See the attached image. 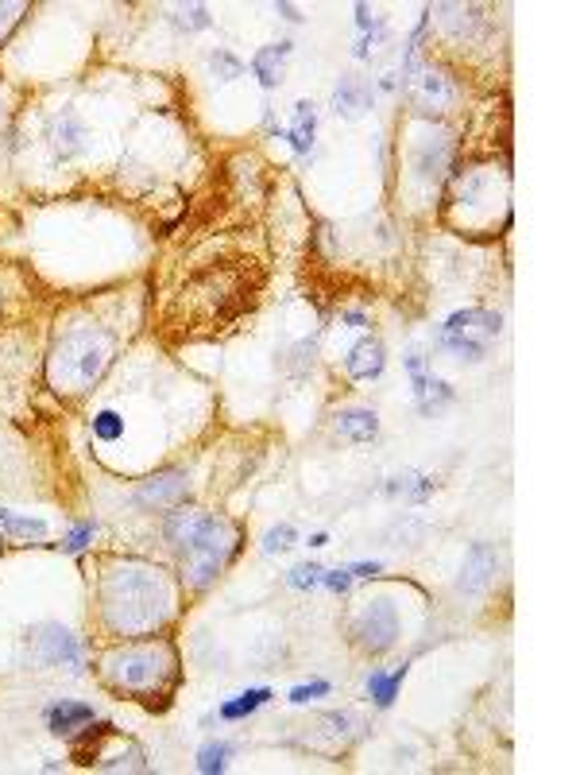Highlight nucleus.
Here are the masks:
<instances>
[{"label": "nucleus", "instance_id": "1", "mask_svg": "<svg viewBox=\"0 0 580 775\" xmlns=\"http://www.w3.org/2000/svg\"><path fill=\"white\" fill-rule=\"evenodd\" d=\"M101 616L116 636H151L175 613V586L159 566L140 559H116L101 566L97 582Z\"/></svg>", "mask_w": 580, "mask_h": 775}, {"label": "nucleus", "instance_id": "26", "mask_svg": "<svg viewBox=\"0 0 580 775\" xmlns=\"http://www.w3.org/2000/svg\"><path fill=\"white\" fill-rule=\"evenodd\" d=\"M178 27H190V32H202V27H210V12L202 9V4H190V9H178Z\"/></svg>", "mask_w": 580, "mask_h": 775}, {"label": "nucleus", "instance_id": "20", "mask_svg": "<svg viewBox=\"0 0 580 775\" xmlns=\"http://www.w3.org/2000/svg\"><path fill=\"white\" fill-rule=\"evenodd\" d=\"M314 125H317L314 105H310V101H302V105L294 109V128H290V143H294L302 155H306L310 143H314Z\"/></svg>", "mask_w": 580, "mask_h": 775}, {"label": "nucleus", "instance_id": "5", "mask_svg": "<svg viewBox=\"0 0 580 775\" xmlns=\"http://www.w3.org/2000/svg\"><path fill=\"white\" fill-rule=\"evenodd\" d=\"M113 365V338L105 330H71L54 341L47 357V384L59 396H81L89 392L105 368Z\"/></svg>", "mask_w": 580, "mask_h": 775}, {"label": "nucleus", "instance_id": "4", "mask_svg": "<svg viewBox=\"0 0 580 775\" xmlns=\"http://www.w3.org/2000/svg\"><path fill=\"white\" fill-rule=\"evenodd\" d=\"M101 675L116 695L140 698V702H155L175 690L178 678V655L167 640L155 643H124V648L109 651L101 660Z\"/></svg>", "mask_w": 580, "mask_h": 775}, {"label": "nucleus", "instance_id": "24", "mask_svg": "<svg viewBox=\"0 0 580 775\" xmlns=\"http://www.w3.org/2000/svg\"><path fill=\"white\" fill-rule=\"evenodd\" d=\"M399 683H403V671H395V675H391V678H383V675H371L368 690H371V698H376L379 705H387V702H391V698H395Z\"/></svg>", "mask_w": 580, "mask_h": 775}, {"label": "nucleus", "instance_id": "34", "mask_svg": "<svg viewBox=\"0 0 580 775\" xmlns=\"http://www.w3.org/2000/svg\"><path fill=\"white\" fill-rule=\"evenodd\" d=\"M329 589H349V574H344V571H337V574H329Z\"/></svg>", "mask_w": 580, "mask_h": 775}, {"label": "nucleus", "instance_id": "27", "mask_svg": "<svg viewBox=\"0 0 580 775\" xmlns=\"http://www.w3.org/2000/svg\"><path fill=\"white\" fill-rule=\"evenodd\" d=\"M225 757H229V745H205L202 757H198V767H202V772H220Z\"/></svg>", "mask_w": 580, "mask_h": 775}, {"label": "nucleus", "instance_id": "8", "mask_svg": "<svg viewBox=\"0 0 580 775\" xmlns=\"http://www.w3.org/2000/svg\"><path fill=\"white\" fill-rule=\"evenodd\" d=\"M27 643H31V655H36L43 667H71V671L81 667L78 640H74V633H66L62 624H39Z\"/></svg>", "mask_w": 580, "mask_h": 775}, {"label": "nucleus", "instance_id": "6", "mask_svg": "<svg viewBox=\"0 0 580 775\" xmlns=\"http://www.w3.org/2000/svg\"><path fill=\"white\" fill-rule=\"evenodd\" d=\"M495 338H500V314L480 311V307L449 314L445 326H441V346L449 353H457L461 361H480Z\"/></svg>", "mask_w": 580, "mask_h": 775}, {"label": "nucleus", "instance_id": "3", "mask_svg": "<svg viewBox=\"0 0 580 775\" xmlns=\"http://www.w3.org/2000/svg\"><path fill=\"white\" fill-rule=\"evenodd\" d=\"M255 291H260L255 264L252 260H237V264H210L205 272H198L182 287L178 303L202 326H229L255 303Z\"/></svg>", "mask_w": 580, "mask_h": 775}, {"label": "nucleus", "instance_id": "33", "mask_svg": "<svg viewBox=\"0 0 580 775\" xmlns=\"http://www.w3.org/2000/svg\"><path fill=\"white\" fill-rule=\"evenodd\" d=\"M89 535H93V527H78V532L71 535V543H66V547H71V551H78V547H86Z\"/></svg>", "mask_w": 580, "mask_h": 775}, {"label": "nucleus", "instance_id": "31", "mask_svg": "<svg viewBox=\"0 0 580 775\" xmlns=\"http://www.w3.org/2000/svg\"><path fill=\"white\" fill-rule=\"evenodd\" d=\"M317 578H321V566H314V562H306V566H294V571H290V586H314Z\"/></svg>", "mask_w": 580, "mask_h": 775}, {"label": "nucleus", "instance_id": "2", "mask_svg": "<svg viewBox=\"0 0 580 775\" xmlns=\"http://www.w3.org/2000/svg\"><path fill=\"white\" fill-rule=\"evenodd\" d=\"M167 543L182 559V578L190 589H205L217 578L240 547V532L232 520L205 516L198 509L171 512L167 520Z\"/></svg>", "mask_w": 580, "mask_h": 775}, {"label": "nucleus", "instance_id": "32", "mask_svg": "<svg viewBox=\"0 0 580 775\" xmlns=\"http://www.w3.org/2000/svg\"><path fill=\"white\" fill-rule=\"evenodd\" d=\"M326 690H329L326 683H310V687H299L290 698H294V702H310L314 695H326Z\"/></svg>", "mask_w": 580, "mask_h": 775}, {"label": "nucleus", "instance_id": "23", "mask_svg": "<svg viewBox=\"0 0 580 775\" xmlns=\"http://www.w3.org/2000/svg\"><path fill=\"white\" fill-rule=\"evenodd\" d=\"M433 489L430 477H418V473H406V477H395L387 485V492H406V497H426Z\"/></svg>", "mask_w": 580, "mask_h": 775}, {"label": "nucleus", "instance_id": "21", "mask_svg": "<svg viewBox=\"0 0 580 775\" xmlns=\"http://www.w3.org/2000/svg\"><path fill=\"white\" fill-rule=\"evenodd\" d=\"M0 532H9L12 539H43L47 524L43 520H27V516H16V512L0 509Z\"/></svg>", "mask_w": 580, "mask_h": 775}, {"label": "nucleus", "instance_id": "9", "mask_svg": "<svg viewBox=\"0 0 580 775\" xmlns=\"http://www.w3.org/2000/svg\"><path fill=\"white\" fill-rule=\"evenodd\" d=\"M449 136L441 133V128H426L418 140H414L411 148V163H414V175L426 178V183H433V178H441V171L449 167Z\"/></svg>", "mask_w": 580, "mask_h": 775}, {"label": "nucleus", "instance_id": "17", "mask_svg": "<svg viewBox=\"0 0 580 775\" xmlns=\"http://www.w3.org/2000/svg\"><path fill=\"white\" fill-rule=\"evenodd\" d=\"M333 101H337V113H344V116H361L364 109L371 105V89L364 86L361 78H341V86H337Z\"/></svg>", "mask_w": 580, "mask_h": 775}, {"label": "nucleus", "instance_id": "19", "mask_svg": "<svg viewBox=\"0 0 580 775\" xmlns=\"http://www.w3.org/2000/svg\"><path fill=\"white\" fill-rule=\"evenodd\" d=\"M47 722H51V729L62 737V733H74L78 725L93 722V710H89V705H81V702H62V705H54V710L47 713Z\"/></svg>", "mask_w": 580, "mask_h": 775}, {"label": "nucleus", "instance_id": "29", "mask_svg": "<svg viewBox=\"0 0 580 775\" xmlns=\"http://www.w3.org/2000/svg\"><path fill=\"white\" fill-rule=\"evenodd\" d=\"M27 12V4H0V39L9 36L12 27H16V20Z\"/></svg>", "mask_w": 580, "mask_h": 775}, {"label": "nucleus", "instance_id": "7", "mask_svg": "<svg viewBox=\"0 0 580 775\" xmlns=\"http://www.w3.org/2000/svg\"><path fill=\"white\" fill-rule=\"evenodd\" d=\"M352 636H356V643H361L364 651H371V655L387 651L399 636L395 605H391V601H371V605L356 616V624H352Z\"/></svg>", "mask_w": 580, "mask_h": 775}, {"label": "nucleus", "instance_id": "12", "mask_svg": "<svg viewBox=\"0 0 580 775\" xmlns=\"http://www.w3.org/2000/svg\"><path fill=\"white\" fill-rule=\"evenodd\" d=\"M495 566H500L495 547L476 543L472 551L465 554V566H461V589H465V593H480V589H488V582L495 578Z\"/></svg>", "mask_w": 580, "mask_h": 775}, {"label": "nucleus", "instance_id": "25", "mask_svg": "<svg viewBox=\"0 0 580 775\" xmlns=\"http://www.w3.org/2000/svg\"><path fill=\"white\" fill-rule=\"evenodd\" d=\"M290 543H294V527H290V524H279V527H272V532H267L264 551H267V554H279V551H287Z\"/></svg>", "mask_w": 580, "mask_h": 775}, {"label": "nucleus", "instance_id": "18", "mask_svg": "<svg viewBox=\"0 0 580 775\" xmlns=\"http://www.w3.org/2000/svg\"><path fill=\"white\" fill-rule=\"evenodd\" d=\"M54 148L59 155H78L86 148V125H81L74 113H62L59 125H54Z\"/></svg>", "mask_w": 580, "mask_h": 775}, {"label": "nucleus", "instance_id": "30", "mask_svg": "<svg viewBox=\"0 0 580 775\" xmlns=\"http://www.w3.org/2000/svg\"><path fill=\"white\" fill-rule=\"evenodd\" d=\"M213 71H220V74H225V82H229V78H240V71H244V66H240L232 54L217 51V54H213Z\"/></svg>", "mask_w": 580, "mask_h": 775}, {"label": "nucleus", "instance_id": "22", "mask_svg": "<svg viewBox=\"0 0 580 775\" xmlns=\"http://www.w3.org/2000/svg\"><path fill=\"white\" fill-rule=\"evenodd\" d=\"M267 698H272L267 690H248V695H240V702L220 705V717H244V713H252L255 705H264Z\"/></svg>", "mask_w": 580, "mask_h": 775}, {"label": "nucleus", "instance_id": "13", "mask_svg": "<svg viewBox=\"0 0 580 775\" xmlns=\"http://www.w3.org/2000/svg\"><path fill=\"white\" fill-rule=\"evenodd\" d=\"M406 368H411V380H414V396H418V408L423 411H433L441 408V403L453 400V392H449V384L438 380L433 373H426L423 357H406Z\"/></svg>", "mask_w": 580, "mask_h": 775}, {"label": "nucleus", "instance_id": "16", "mask_svg": "<svg viewBox=\"0 0 580 775\" xmlns=\"http://www.w3.org/2000/svg\"><path fill=\"white\" fill-rule=\"evenodd\" d=\"M287 59H290V43H272L252 59V71L260 74V82H264L267 89H272V86H279Z\"/></svg>", "mask_w": 580, "mask_h": 775}, {"label": "nucleus", "instance_id": "10", "mask_svg": "<svg viewBox=\"0 0 580 775\" xmlns=\"http://www.w3.org/2000/svg\"><path fill=\"white\" fill-rule=\"evenodd\" d=\"M186 489H190L186 473H178V470L155 473V477H148V482L140 485L136 500H140L143 509H178V504L186 500Z\"/></svg>", "mask_w": 580, "mask_h": 775}, {"label": "nucleus", "instance_id": "11", "mask_svg": "<svg viewBox=\"0 0 580 775\" xmlns=\"http://www.w3.org/2000/svg\"><path fill=\"white\" fill-rule=\"evenodd\" d=\"M411 98H414V105L426 109V113H441V109L453 101V86H449L445 74L426 66V71L411 74Z\"/></svg>", "mask_w": 580, "mask_h": 775}, {"label": "nucleus", "instance_id": "28", "mask_svg": "<svg viewBox=\"0 0 580 775\" xmlns=\"http://www.w3.org/2000/svg\"><path fill=\"white\" fill-rule=\"evenodd\" d=\"M93 430H97V438H116V435H121V415H113V411H101V415H97V423H93Z\"/></svg>", "mask_w": 580, "mask_h": 775}, {"label": "nucleus", "instance_id": "14", "mask_svg": "<svg viewBox=\"0 0 580 775\" xmlns=\"http://www.w3.org/2000/svg\"><path fill=\"white\" fill-rule=\"evenodd\" d=\"M333 427H337V435L349 438V442H371V438L379 435L376 411H368V408H344V411H337Z\"/></svg>", "mask_w": 580, "mask_h": 775}, {"label": "nucleus", "instance_id": "15", "mask_svg": "<svg viewBox=\"0 0 580 775\" xmlns=\"http://www.w3.org/2000/svg\"><path fill=\"white\" fill-rule=\"evenodd\" d=\"M383 341L379 338H364L361 346H352L349 353V376L352 380H371V376L383 373Z\"/></svg>", "mask_w": 580, "mask_h": 775}]
</instances>
